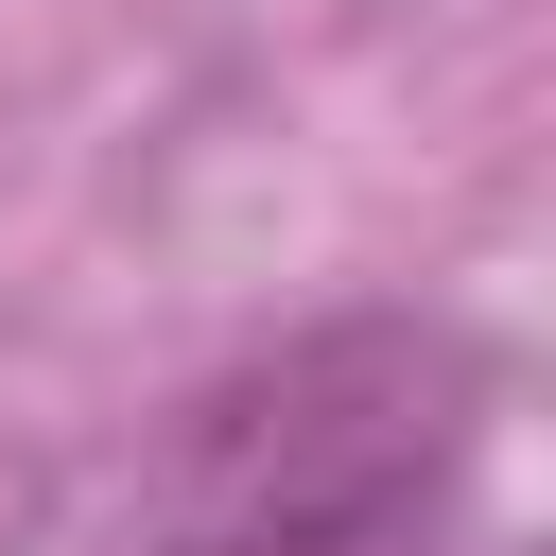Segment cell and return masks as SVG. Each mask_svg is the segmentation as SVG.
Listing matches in <instances>:
<instances>
[{
  "mask_svg": "<svg viewBox=\"0 0 556 556\" xmlns=\"http://www.w3.org/2000/svg\"><path fill=\"white\" fill-rule=\"evenodd\" d=\"M469 556H504V539H469Z\"/></svg>",
  "mask_w": 556,
  "mask_h": 556,
  "instance_id": "cell-2",
  "label": "cell"
},
{
  "mask_svg": "<svg viewBox=\"0 0 556 556\" xmlns=\"http://www.w3.org/2000/svg\"><path fill=\"white\" fill-rule=\"evenodd\" d=\"M486 400H504L486 330L330 313L174 400V434L122 504V556H417L469 504Z\"/></svg>",
  "mask_w": 556,
  "mask_h": 556,
  "instance_id": "cell-1",
  "label": "cell"
}]
</instances>
